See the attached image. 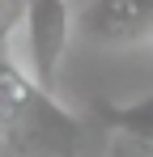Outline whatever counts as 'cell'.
<instances>
[{"label":"cell","instance_id":"cell-1","mask_svg":"<svg viewBox=\"0 0 153 157\" xmlns=\"http://www.w3.org/2000/svg\"><path fill=\"white\" fill-rule=\"evenodd\" d=\"M73 30H76L73 0H22V21L13 34L9 59L51 98L60 89V68H64Z\"/></svg>","mask_w":153,"mask_h":157},{"label":"cell","instance_id":"cell-2","mask_svg":"<svg viewBox=\"0 0 153 157\" xmlns=\"http://www.w3.org/2000/svg\"><path fill=\"white\" fill-rule=\"evenodd\" d=\"M76 30L106 47L145 43L153 38V0H89L76 13Z\"/></svg>","mask_w":153,"mask_h":157},{"label":"cell","instance_id":"cell-3","mask_svg":"<svg viewBox=\"0 0 153 157\" xmlns=\"http://www.w3.org/2000/svg\"><path fill=\"white\" fill-rule=\"evenodd\" d=\"M149 43H153V38H149Z\"/></svg>","mask_w":153,"mask_h":157}]
</instances>
